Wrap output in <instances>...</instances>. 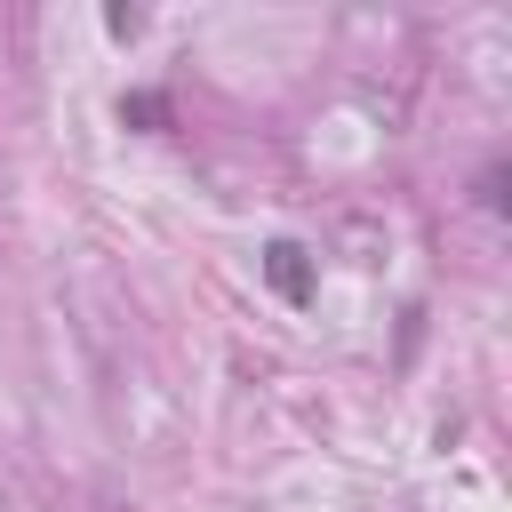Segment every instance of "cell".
<instances>
[{"label": "cell", "instance_id": "1", "mask_svg": "<svg viewBox=\"0 0 512 512\" xmlns=\"http://www.w3.org/2000/svg\"><path fill=\"white\" fill-rule=\"evenodd\" d=\"M264 272H272V288H280V296H304V288H312V272H304V248H288V240L264 256Z\"/></svg>", "mask_w": 512, "mask_h": 512}]
</instances>
